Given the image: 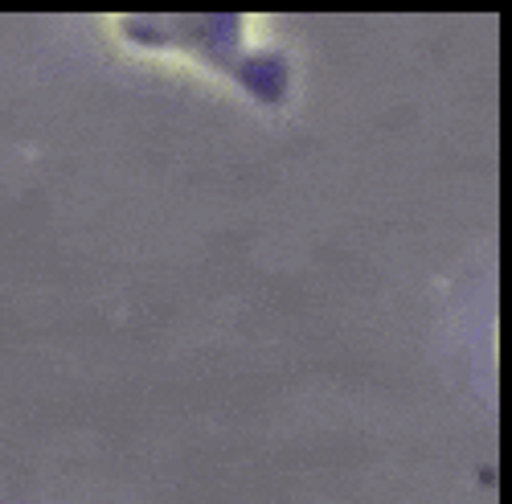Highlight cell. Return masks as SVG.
Wrapping results in <instances>:
<instances>
[{
  "label": "cell",
  "instance_id": "cell-1",
  "mask_svg": "<svg viewBox=\"0 0 512 504\" xmlns=\"http://www.w3.org/2000/svg\"><path fill=\"white\" fill-rule=\"evenodd\" d=\"M115 33L144 54H185L222 74L259 107H279L291 91V62L279 46L250 37L246 17H115Z\"/></svg>",
  "mask_w": 512,
  "mask_h": 504
}]
</instances>
